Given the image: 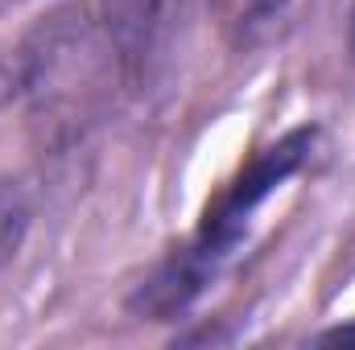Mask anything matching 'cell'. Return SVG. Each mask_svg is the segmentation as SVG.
Listing matches in <instances>:
<instances>
[{
	"label": "cell",
	"mask_w": 355,
	"mask_h": 350,
	"mask_svg": "<svg viewBox=\"0 0 355 350\" xmlns=\"http://www.w3.org/2000/svg\"><path fill=\"white\" fill-rule=\"evenodd\" d=\"M306 153H310V132L285 136L281 145L265 149V153L252 161V169L227 190V198L207 214L198 239H194L182 256H174V260L141 288L137 305H141L145 313H157V317H166V313H174V309H186V305L211 284V276L232 260V252L240 248V239H244L252 214L261 210V202L306 161Z\"/></svg>",
	"instance_id": "1"
},
{
	"label": "cell",
	"mask_w": 355,
	"mask_h": 350,
	"mask_svg": "<svg viewBox=\"0 0 355 350\" xmlns=\"http://www.w3.org/2000/svg\"><path fill=\"white\" fill-rule=\"evenodd\" d=\"M99 21L107 54L116 58L128 87H145L166 71L174 54L186 0H99Z\"/></svg>",
	"instance_id": "2"
},
{
	"label": "cell",
	"mask_w": 355,
	"mask_h": 350,
	"mask_svg": "<svg viewBox=\"0 0 355 350\" xmlns=\"http://www.w3.org/2000/svg\"><path fill=\"white\" fill-rule=\"evenodd\" d=\"M25 223H29L25 194H21L12 181H0V260L17 248V239H21Z\"/></svg>",
	"instance_id": "3"
},
{
	"label": "cell",
	"mask_w": 355,
	"mask_h": 350,
	"mask_svg": "<svg viewBox=\"0 0 355 350\" xmlns=\"http://www.w3.org/2000/svg\"><path fill=\"white\" fill-rule=\"evenodd\" d=\"M25 87V58H8L0 54V107Z\"/></svg>",
	"instance_id": "4"
},
{
	"label": "cell",
	"mask_w": 355,
	"mask_h": 350,
	"mask_svg": "<svg viewBox=\"0 0 355 350\" xmlns=\"http://www.w3.org/2000/svg\"><path fill=\"white\" fill-rule=\"evenodd\" d=\"M335 338H347V342H355V326H343V330H335Z\"/></svg>",
	"instance_id": "5"
},
{
	"label": "cell",
	"mask_w": 355,
	"mask_h": 350,
	"mask_svg": "<svg viewBox=\"0 0 355 350\" xmlns=\"http://www.w3.org/2000/svg\"><path fill=\"white\" fill-rule=\"evenodd\" d=\"M12 4H21V0H0V12H4V8H12Z\"/></svg>",
	"instance_id": "6"
},
{
	"label": "cell",
	"mask_w": 355,
	"mask_h": 350,
	"mask_svg": "<svg viewBox=\"0 0 355 350\" xmlns=\"http://www.w3.org/2000/svg\"><path fill=\"white\" fill-rule=\"evenodd\" d=\"M352 46H355V17H352Z\"/></svg>",
	"instance_id": "7"
}]
</instances>
